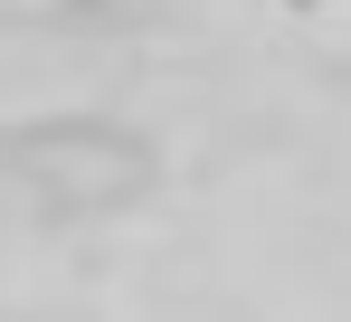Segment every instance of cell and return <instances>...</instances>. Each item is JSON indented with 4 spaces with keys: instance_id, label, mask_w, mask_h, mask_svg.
<instances>
[{
    "instance_id": "cell-1",
    "label": "cell",
    "mask_w": 351,
    "mask_h": 322,
    "mask_svg": "<svg viewBox=\"0 0 351 322\" xmlns=\"http://www.w3.org/2000/svg\"><path fill=\"white\" fill-rule=\"evenodd\" d=\"M294 10H332V0H294Z\"/></svg>"
}]
</instances>
